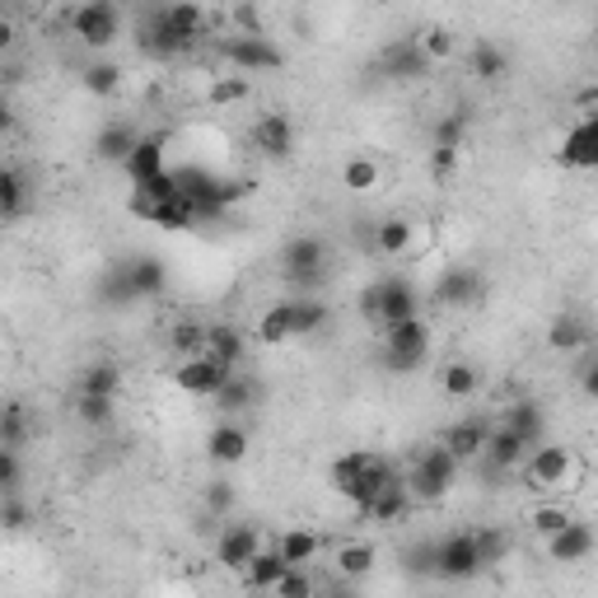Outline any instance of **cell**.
I'll list each match as a JSON object with an SVG mask.
<instances>
[{
  "label": "cell",
  "mask_w": 598,
  "mask_h": 598,
  "mask_svg": "<svg viewBox=\"0 0 598 598\" xmlns=\"http://www.w3.org/2000/svg\"><path fill=\"white\" fill-rule=\"evenodd\" d=\"M524 482L537 491V495H575L585 487V458L575 453L570 445H533L524 453Z\"/></svg>",
  "instance_id": "1"
},
{
  "label": "cell",
  "mask_w": 598,
  "mask_h": 598,
  "mask_svg": "<svg viewBox=\"0 0 598 598\" xmlns=\"http://www.w3.org/2000/svg\"><path fill=\"white\" fill-rule=\"evenodd\" d=\"M281 271L299 295H313L328 281V244L318 234H295L281 248Z\"/></svg>",
  "instance_id": "2"
},
{
  "label": "cell",
  "mask_w": 598,
  "mask_h": 598,
  "mask_svg": "<svg viewBox=\"0 0 598 598\" xmlns=\"http://www.w3.org/2000/svg\"><path fill=\"white\" fill-rule=\"evenodd\" d=\"M453 477H458V458L445 445H430L421 458H416L407 495L412 501H421V505H435V501H445V495L453 491Z\"/></svg>",
  "instance_id": "3"
},
{
  "label": "cell",
  "mask_w": 598,
  "mask_h": 598,
  "mask_svg": "<svg viewBox=\"0 0 598 598\" xmlns=\"http://www.w3.org/2000/svg\"><path fill=\"white\" fill-rule=\"evenodd\" d=\"M221 56L234 71H281L286 66V52L267 33H229V38H221Z\"/></svg>",
  "instance_id": "4"
},
{
  "label": "cell",
  "mask_w": 598,
  "mask_h": 598,
  "mask_svg": "<svg viewBox=\"0 0 598 598\" xmlns=\"http://www.w3.org/2000/svg\"><path fill=\"white\" fill-rule=\"evenodd\" d=\"M71 33L94 52L113 47L117 38H122V14H117L113 0H85V6L71 14Z\"/></svg>",
  "instance_id": "5"
},
{
  "label": "cell",
  "mask_w": 598,
  "mask_h": 598,
  "mask_svg": "<svg viewBox=\"0 0 598 598\" xmlns=\"http://www.w3.org/2000/svg\"><path fill=\"white\" fill-rule=\"evenodd\" d=\"M435 575L440 580H472V575H482L472 533H449L445 543H435Z\"/></svg>",
  "instance_id": "6"
},
{
  "label": "cell",
  "mask_w": 598,
  "mask_h": 598,
  "mask_svg": "<svg viewBox=\"0 0 598 598\" xmlns=\"http://www.w3.org/2000/svg\"><path fill=\"white\" fill-rule=\"evenodd\" d=\"M435 66L426 62V52L416 47V38H403V43H388L378 52V75L384 79H397V85H416V79H426Z\"/></svg>",
  "instance_id": "7"
},
{
  "label": "cell",
  "mask_w": 598,
  "mask_h": 598,
  "mask_svg": "<svg viewBox=\"0 0 598 598\" xmlns=\"http://www.w3.org/2000/svg\"><path fill=\"white\" fill-rule=\"evenodd\" d=\"M263 547H267V533L257 524H229L221 537H215V562H221L225 570H244Z\"/></svg>",
  "instance_id": "8"
},
{
  "label": "cell",
  "mask_w": 598,
  "mask_h": 598,
  "mask_svg": "<svg viewBox=\"0 0 598 598\" xmlns=\"http://www.w3.org/2000/svg\"><path fill=\"white\" fill-rule=\"evenodd\" d=\"M543 543H547V562L580 566V562H589V556H594V528L580 524V520H570L566 528H556L552 537H543Z\"/></svg>",
  "instance_id": "9"
},
{
  "label": "cell",
  "mask_w": 598,
  "mask_h": 598,
  "mask_svg": "<svg viewBox=\"0 0 598 598\" xmlns=\"http://www.w3.org/2000/svg\"><path fill=\"white\" fill-rule=\"evenodd\" d=\"M225 374H229V370H225L221 361H211V355L202 351V355H183V361H178L173 384L183 388V393H192V397H211L215 388H221Z\"/></svg>",
  "instance_id": "10"
},
{
  "label": "cell",
  "mask_w": 598,
  "mask_h": 598,
  "mask_svg": "<svg viewBox=\"0 0 598 598\" xmlns=\"http://www.w3.org/2000/svg\"><path fill=\"white\" fill-rule=\"evenodd\" d=\"M477 299H482V271L472 267H449L435 281V305L440 309H472Z\"/></svg>",
  "instance_id": "11"
},
{
  "label": "cell",
  "mask_w": 598,
  "mask_h": 598,
  "mask_svg": "<svg viewBox=\"0 0 598 598\" xmlns=\"http://www.w3.org/2000/svg\"><path fill=\"white\" fill-rule=\"evenodd\" d=\"M421 313V295H416L412 281H403V276H388V281H378V318L374 323H403V318Z\"/></svg>",
  "instance_id": "12"
},
{
  "label": "cell",
  "mask_w": 598,
  "mask_h": 598,
  "mask_svg": "<svg viewBox=\"0 0 598 598\" xmlns=\"http://www.w3.org/2000/svg\"><path fill=\"white\" fill-rule=\"evenodd\" d=\"M253 146L257 154H267V159H290L295 154V122L286 113H267V117H257V127H253Z\"/></svg>",
  "instance_id": "13"
},
{
  "label": "cell",
  "mask_w": 598,
  "mask_h": 598,
  "mask_svg": "<svg viewBox=\"0 0 598 598\" xmlns=\"http://www.w3.org/2000/svg\"><path fill=\"white\" fill-rule=\"evenodd\" d=\"M384 351L388 355H412V361H426V351H430V323H426L421 313L403 318V323H388L384 328Z\"/></svg>",
  "instance_id": "14"
},
{
  "label": "cell",
  "mask_w": 598,
  "mask_h": 598,
  "mask_svg": "<svg viewBox=\"0 0 598 598\" xmlns=\"http://www.w3.org/2000/svg\"><path fill=\"white\" fill-rule=\"evenodd\" d=\"M562 164L580 169V173L598 169V122L594 117H580V122L562 136Z\"/></svg>",
  "instance_id": "15"
},
{
  "label": "cell",
  "mask_w": 598,
  "mask_h": 598,
  "mask_svg": "<svg viewBox=\"0 0 598 598\" xmlns=\"http://www.w3.org/2000/svg\"><path fill=\"white\" fill-rule=\"evenodd\" d=\"M393 482H397V472H393V468L384 463V458H374V463H370L365 472H355L351 482H342V487H337V491H342L346 501L355 505V514H361V510H365V505L374 501V495L384 491V487H393Z\"/></svg>",
  "instance_id": "16"
},
{
  "label": "cell",
  "mask_w": 598,
  "mask_h": 598,
  "mask_svg": "<svg viewBox=\"0 0 598 598\" xmlns=\"http://www.w3.org/2000/svg\"><path fill=\"white\" fill-rule=\"evenodd\" d=\"M127 276H131V290L136 299H159L169 290V267H164V257H154V253H141V257H127Z\"/></svg>",
  "instance_id": "17"
},
{
  "label": "cell",
  "mask_w": 598,
  "mask_h": 598,
  "mask_svg": "<svg viewBox=\"0 0 598 598\" xmlns=\"http://www.w3.org/2000/svg\"><path fill=\"white\" fill-rule=\"evenodd\" d=\"M482 453H487V463H491L495 472H514V468L524 463L528 445H524V435H514V430L501 421V426H491V430H487V445H482Z\"/></svg>",
  "instance_id": "18"
},
{
  "label": "cell",
  "mask_w": 598,
  "mask_h": 598,
  "mask_svg": "<svg viewBox=\"0 0 598 598\" xmlns=\"http://www.w3.org/2000/svg\"><path fill=\"white\" fill-rule=\"evenodd\" d=\"M164 146H169V136H164V131L141 136V141L131 146V154L122 159V169H127V178H131V183H146V178L164 173Z\"/></svg>",
  "instance_id": "19"
},
{
  "label": "cell",
  "mask_w": 598,
  "mask_h": 598,
  "mask_svg": "<svg viewBox=\"0 0 598 598\" xmlns=\"http://www.w3.org/2000/svg\"><path fill=\"white\" fill-rule=\"evenodd\" d=\"M487 416H463V421H453L449 435H445V449L458 458V463H472V458H482V445H487Z\"/></svg>",
  "instance_id": "20"
},
{
  "label": "cell",
  "mask_w": 598,
  "mask_h": 598,
  "mask_svg": "<svg viewBox=\"0 0 598 598\" xmlns=\"http://www.w3.org/2000/svg\"><path fill=\"white\" fill-rule=\"evenodd\" d=\"M206 453H211V463H244V453H248V430L238 426V421H221L211 435H206Z\"/></svg>",
  "instance_id": "21"
},
{
  "label": "cell",
  "mask_w": 598,
  "mask_h": 598,
  "mask_svg": "<svg viewBox=\"0 0 598 598\" xmlns=\"http://www.w3.org/2000/svg\"><path fill=\"white\" fill-rule=\"evenodd\" d=\"M257 397H263V388H257V378H248V374H238V370H229L225 378H221V388L211 393V403L221 407L225 416H234V412H248Z\"/></svg>",
  "instance_id": "22"
},
{
  "label": "cell",
  "mask_w": 598,
  "mask_h": 598,
  "mask_svg": "<svg viewBox=\"0 0 598 598\" xmlns=\"http://www.w3.org/2000/svg\"><path fill=\"white\" fill-rule=\"evenodd\" d=\"M547 346H552V351H566V355L594 346V328H589V318H580V313H562V318H552V328H547Z\"/></svg>",
  "instance_id": "23"
},
{
  "label": "cell",
  "mask_w": 598,
  "mask_h": 598,
  "mask_svg": "<svg viewBox=\"0 0 598 598\" xmlns=\"http://www.w3.org/2000/svg\"><path fill=\"white\" fill-rule=\"evenodd\" d=\"M29 202H33V188H29L24 169L0 164V221H19L29 211Z\"/></svg>",
  "instance_id": "24"
},
{
  "label": "cell",
  "mask_w": 598,
  "mask_h": 598,
  "mask_svg": "<svg viewBox=\"0 0 598 598\" xmlns=\"http://www.w3.org/2000/svg\"><path fill=\"white\" fill-rule=\"evenodd\" d=\"M244 351H248V342H244V332H238L234 323H211L206 328V355L211 361H221L225 370H238L244 365Z\"/></svg>",
  "instance_id": "25"
},
{
  "label": "cell",
  "mask_w": 598,
  "mask_h": 598,
  "mask_svg": "<svg viewBox=\"0 0 598 598\" xmlns=\"http://www.w3.org/2000/svg\"><path fill=\"white\" fill-rule=\"evenodd\" d=\"M416 248V225L403 215H388V221L374 225V253L378 257H407Z\"/></svg>",
  "instance_id": "26"
},
{
  "label": "cell",
  "mask_w": 598,
  "mask_h": 598,
  "mask_svg": "<svg viewBox=\"0 0 598 598\" xmlns=\"http://www.w3.org/2000/svg\"><path fill=\"white\" fill-rule=\"evenodd\" d=\"M159 14H164V24L173 29V38L183 47H192L196 38L206 33V14H202V6H192V0H173V6H164Z\"/></svg>",
  "instance_id": "27"
},
{
  "label": "cell",
  "mask_w": 598,
  "mask_h": 598,
  "mask_svg": "<svg viewBox=\"0 0 598 598\" xmlns=\"http://www.w3.org/2000/svg\"><path fill=\"white\" fill-rule=\"evenodd\" d=\"M271 547L281 552V562H286V566H313V562H318V552H323V537L309 533V528H286Z\"/></svg>",
  "instance_id": "28"
},
{
  "label": "cell",
  "mask_w": 598,
  "mask_h": 598,
  "mask_svg": "<svg viewBox=\"0 0 598 598\" xmlns=\"http://www.w3.org/2000/svg\"><path fill=\"white\" fill-rule=\"evenodd\" d=\"M374 562H378L374 543H361V537L332 547V566H337V575H346V580H365V575L374 570Z\"/></svg>",
  "instance_id": "29"
},
{
  "label": "cell",
  "mask_w": 598,
  "mask_h": 598,
  "mask_svg": "<svg viewBox=\"0 0 598 598\" xmlns=\"http://www.w3.org/2000/svg\"><path fill=\"white\" fill-rule=\"evenodd\" d=\"M407 510H412L407 487H403V482H393V487H384V491H378L374 501L361 510V520H370V524H397Z\"/></svg>",
  "instance_id": "30"
},
{
  "label": "cell",
  "mask_w": 598,
  "mask_h": 598,
  "mask_svg": "<svg viewBox=\"0 0 598 598\" xmlns=\"http://www.w3.org/2000/svg\"><path fill=\"white\" fill-rule=\"evenodd\" d=\"M136 141H141V131H136V127H127V122H108L104 131L94 136V154L104 159V164H122Z\"/></svg>",
  "instance_id": "31"
},
{
  "label": "cell",
  "mask_w": 598,
  "mask_h": 598,
  "mask_svg": "<svg viewBox=\"0 0 598 598\" xmlns=\"http://www.w3.org/2000/svg\"><path fill=\"white\" fill-rule=\"evenodd\" d=\"M505 426L514 430V435H524V445L533 449V445H543V435H547V412L533 403V397H524V403H514L510 412H505Z\"/></svg>",
  "instance_id": "32"
},
{
  "label": "cell",
  "mask_w": 598,
  "mask_h": 598,
  "mask_svg": "<svg viewBox=\"0 0 598 598\" xmlns=\"http://www.w3.org/2000/svg\"><path fill=\"white\" fill-rule=\"evenodd\" d=\"M141 52L154 56V62H173V56H183L188 47L173 38V29L164 24V14H150L146 29H141Z\"/></svg>",
  "instance_id": "33"
},
{
  "label": "cell",
  "mask_w": 598,
  "mask_h": 598,
  "mask_svg": "<svg viewBox=\"0 0 598 598\" xmlns=\"http://www.w3.org/2000/svg\"><path fill=\"white\" fill-rule=\"evenodd\" d=\"M468 62H472V75L477 79H487V85H501V79L510 75V56L491 43V38H477L472 52H468Z\"/></svg>",
  "instance_id": "34"
},
{
  "label": "cell",
  "mask_w": 598,
  "mask_h": 598,
  "mask_svg": "<svg viewBox=\"0 0 598 598\" xmlns=\"http://www.w3.org/2000/svg\"><path fill=\"white\" fill-rule=\"evenodd\" d=\"M286 309H290V337H313V332H323V323H328V305H323V299H313V295L286 299Z\"/></svg>",
  "instance_id": "35"
},
{
  "label": "cell",
  "mask_w": 598,
  "mask_h": 598,
  "mask_svg": "<svg viewBox=\"0 0 598 598\" xmlns=\"http://www.w3.org/2000/svg\"><path fill=\"white\" fill-rule=\"evenodd\" d=\"M281 570H286V562H281V552H276L271 543L263 547V552H257L253 556V562L244 566V585L248 589H257V594H271V585L276 580H281Z\"/></svg>",
  "instance_id": "36"
},
{
  "label": "cell",
  "mask_w": 598,
  "mask_h": 598,
  "mask_svg": "<svg viewBox=\"0 0 598 598\" xmlns=\"http://www.w3.org/2000/svg\"><path fill=\"white\" fill-rule=\"evenodd\" d=\"M575 520V510L566 505V495H552V501H543V505H533L528 514H524V524L537 533V537H552L556 528H566Z\"/></svg>",
  "instance_id": "37"
},
{
  "label": "cell",
  "mask_w": 598,
  "mask_h": 598,
  "mask_svg": "<svg viewBox=\"0 0 598 598\" xmlns=\"http://www.w3.org/2000/svg\"><path fill=\"white\" fill-rule=\"evenodd\" d=\"M378 183H384V169H378V159L374 154H351L346 164H342V188L346 192H374Z\"/></svg>",
  "instance_id": "38"
},
{
  "label": "cell",
  "mask_w": 598,
  "mask_h": 598,
  "mask_svg": "<svg viewBox=\"0 0 598 598\" xmlns=\"http://www.w3.org/2000/svg\"><path fill=\"white\" fill-rule=\"evenodd\" d=\"M472 547H477V562H482V570H487V566H501L505 556L514 552V537L501 524H487V528L472 533Z\"/></svg>",
  "instance_id": "39"
},
{
  "label": "cell",
  "mask_w": 598,
  "mask_h": 598,
  "mask_svg": "<svg viewBox=\"0 0 598 598\" xmlns=\"http://www.w3.org/2000/svg\"><path fill=\"white\" fill-rule=\"evenodd\" d=\"M416 47L426 52V62H430V66L453 62V56H458V33H453V29H445V24H430V29L416 33Z\"/></svg>",
  "instance_id": "40"
},
{
  "label": "cell",
  "mask_w": 598,
  "mask_h": 598,
  "mask_svg": "<svg viewBox=\"0 0 598 598\" xmlns=\"http://www.w3.org/2000/svg\"><path fill=\"white\" fill-rule=\"evenodd\" d=\"M440 388H445V397H458V403H463V397H472L477 388H482V374H477L468 361H445L440 365Z\"/></svg>",
  "instance_id": "41"
},
{
  "label": "cell",
  "mask_w": 598,
  "mask_h": 598,
  "mask_svg": "<svg viewBox=\"0 0 598 598\" xmlns=\"http://www.w3.org/2000/svg\"><path fill=\"white\" fill-rule=\"evenodd\" d=\"M75 393L117 397V393H122V370L108 365V361H98V365H89V370H79V384H75Z\"/></svg>",
  "instance_id": "42"
},
{
  "label": "cell",
  "mask_w": 598,
  "mask_h": 598,
  "mask_svg": "<svg viewBox=\"0 0 598 598\" xmlns=\"http://www.w3.org/2000/svg\"><path fill=\"white\" fill-rule=\"evenodd\" d=\"M29 407L24 403H6L0 407V445H10V449H24L29 445Z\"/></svg>",
  "instance_id": "43"
},
{
  "label": "cell",
  "mask_w": 598,
  "mask_h": 598,
  "mask_svg": "<svg viewBox=\"0 0 598 598\" xmlns=\"http://www.w3.org/2000/svg\"><path fill=\"white\" fill-rule=\"evenodd\" d=\"M98 299L104 305H113V309H131L136 305V290H131V276H127V267L117 263L104 281H98Z\"/></svg>",
  "instance_id": "44"
},
{
  "label": "cell",
  "mask_w": 598,
  "mask_h": 598,
  "mask_svg": "<svg viewBox=\"0 0 598 598\" xmlns=\"http://www.w3.org/2000/svg\"><path fill=\"white\" fill-rule=\"evenodd\" d=\"M79 79H85V89L94 98H113L117 89H122V66H117V62H94Z\"/></svg>",
  "instance_id": "45"
},
{
  "label": "cell",
  "mask_w": 598,
  "mask_h": 598,
  "mask_svg": "<svg viewBox=\"0 0 598 598\" xmlns=\"http://www.w3.org/2000/svg\"><path fill=\"white\" fill-rule=\"evenodd\" d=\"M117 397H98V393H75V416L85 426H113Z\"/></svg>",
  "instance_id": "46"
},
{
  "label": "cell",
  "mask_w": 598,
  "mask_h": 598,
  "mask_svg": "<svg viewBox=\"0 0 598 598\" xmlns=\"http://www.w3.org/2000/svg\"><path fill=\"white\" fill-rule=\"evenodd\" d=\"M257 342H263V346H286L290 342V309H286V299L263 313V323H257Z\"/></svg>",
  "instance_id": "47"
},
{
  "label": "cell",
  "mask_w": 598,
  "mask_h": 598,
  "mask_svg": "<svg viewBox=\"0 0 598 598\" xmlns=\"http://www.w3.org/2000/svg\"><path fill=\"white\" fill-rule=\"evenodd\" d=\"M169 346H173L178 355H202V351H206V328L192 323V318H183V323H173Z\"/></svg>",
  "instance_id": "48"
},
{
  "label": "cell",
  "mask_w": 598,
  "mask_h": 598,
  "mask_svg": "<svg viewBox=\"0 0 598 598\" xmlns=\"http://www.w3.org/2000/svg\"><path fill=\"white\" fill-rule=\"evenodd\" d=\"M253 94V85H248V79L244 75H221V79H215V85L206 89V98H211V104L215 108H229V104H244V98Z\"/></svg>",
  "instance_id": "49"
},
{
  "label": "cell",
  "mask_w": 598,
  "mask_h": 598,
  "mask_svg": "<svg viewBox=\"0 0 598 598\" xmlns=\"http://www.w3.org/2000/svg\"><path fill=\"white\" fill-rule=\"evenodd\" d=\"M463 136H468V113H445L440 122H435L430 141L445 146V150H463Z\"/></svg>",
  "instance_id": "50"
},
{
  "label": "cell",
  "mask_w": 598,
  "mask_h": 598,
  "mask_svg": "<svg viewBox=\"0 0 598 598\" xmlns=\"http://www.w3.org/2000/svg\"><path fill=\"white\" fill-rule=\"evenodd\" d=\"M29 524H33L29 501H19V491L14 495H0V528H6V533H24Z\"/></svg>",
  "instance_id": "51"
},
{
  "label": "cell",
  "mask_w": 598,
  "mask_h": 598,
  "mask_svg": "<svg viewBox=\"0 0 598 598\" xmlns=\"http://www.w3.org/2000/svg\"><path fill=\"white\" fill-rule=\"evenodd\" d=\"M276 598H309L313 594V580H309V566H286L281 580L271 585Z\"/></svg>",
  "instance_id": "52"
},
{
  "label": "cell",
  "mask_w": 598,
  "mask_h": 598,
  "mask_svg": "<svg viewBox=\"0 0 598 598\" xmlns=\"http://www.w3.org/2000/svg\"><path fill=\"white\" fill-rule=\"evenodd\" d=\"M19 487H24V458H19V449L0 445V495H14Z\"/></svg>",
  "instance_id": "53"
},
{
  "label": "cell",
  "mask_w": 598,
  "mask_h": 598,
  "mask_svg": "<svg viewBox=\"0 0 598 598\" xmlns=\"http://www.w3.org/2000/svg\"><path fill=\"white\" fill-rule=\"evenodd\" d=\"M374 458H378L374 449H351V453H342V458L332 463V482H337V487L351 482V477H355V472H365V468L374 463Z\"/></svg>",
  "instance_id": "54"
},
{
  "label": "cell",
  "mask_w": 598,
  "mask_h": 598,
  "mask_svg": "<svg viewBox=\"0 0 598 598\" xmlns=\"http://www.w3.org/2000/svg\"><path fill=\"white\" fill-rule=\"evenodd\" d=\"M136 196H146V202H169V196H178V178L169 169L154 173V178H146V183H136Z\"/></svg>",
  "instance_id": "55"
},
{
  "label": "cell",
  "mask_w": 598,
  "mask_h": 598,
  "mask_svg": "<svg viewBox=\"0 0 598 598\" xmlns=\"http://www.w3.org/2000/svg\"><path fill=\"white\" fill-rule=\"evenodd\" d=\"M234 501H238V495H234L229 482H211V487H206V510L215 514V520H225V514L234 510Z\"/></svg>",
  "instance_id": "56"
},
{
  "label": "cell",
  "mask_w": 598,
  "mask_h": 598,
  "mask_svg": "<svg viewBox=\"0 0 598 598\" xmlns=\"http://www.w3.org/2000/svg\"><path fill=\"white\" fill-rule=\"evenodd\" d=\"M458 169V150H445V146H430V173L435 178H440V183H445V178Z\"/></svg>",
  "instance_id": "57"
},
{
  "label": "cell",
  "mask_w": 598,
  "mask_h": 598,
  "mask_svg": "<svg viewBox=\"0 0 598 598\" xmlns=\"http://www.w3.org/2000/svg\"><path fill=\"white\" fill-rule=\"evenodd\" d=\"M407 566H412L416 575H435V543L412 547V552H407Z\"/></svg>",
  "instance_id": "58"
},
{
  "label": "cell",
  "mask_w": 598,
  "mask_h": 598,
  "mask_svg": "<svg viewBox=\"0 0 598 598\" xmlns=\"http://www.w3.org/2000/svg\"><path fill=\"white\" fill-rule=\"evenodd\" d=\"M19 131V113H14V104L6 94H0V141H10V136Z\"/></svg>",
  "instance_id": "59"
},
{
  "label": "cell",
  "mask_w": 598,
  "mask_h": 598,
  "mask_svg": "<svg viewBox=\"0 0 598 598\" xmlns=\"http://www.w3.org/2000/svg\"><path fill=\"white\" fill-rule=\"evenodd\" d=\"M14 43H19V29H14V19H10V14H0V56H6V52H14Z\"/></svg>",
  "instance_id": "60"
},
{
  "label": "cell",
  "mask_w": 598,
  "mask_h": 598,
  "mask_svg": "<svg viewBox=\"0 0 598 598\" xmlns=\"http://www.w3.org/2000/svg\"><path fill=\"white\" fill-rule=\"evenodd\" d=\"M426 361H412V355H388L384 351V370H393V374H412V370H421Z\"/></svg>",
  "instance_id": "61"
},
{
  "label": "cell",
  "mask_w": 598,
  "mask_h": 598,
  "mask_svg": "<svg viewBox=\"0 0 598 598\" xmlns=\"http://www.w3.org/2000/svg\"><path fill=\"white\" fill-rule=\"evenodd\" d=\"M361 318H370V323H374V318H378V281L361 290Z\"/></svg>",
  "instance_id": "62"
},
{
  "label": "cell",
  "mask_w": 598,
  "mask_h": 598,
  "mask_svg": "<svg viewBox=\"0 0 598 598\" xmlns=\"http://www.w3.org/2000/svg\"><path fill=\"white\" fill-rule=\"evenodd\" d=\"M594 108H598V89L594 85L575 94V113H580V117H594Z\"/></svg>",
  "instance_id": "63"
},
{
  "label": "cell",
  "mask_w": 598,
  "mask_h": 598,
  "mask_svg": "<svg viewBox=\"0 0 598 598\" xmlns=\"http://www.w3.org/2000/svg\"><path fill=\"white\" fill-rule=\"evenodd\" d=\"M234 19L244 24V33H263V19L253 14V6H238V10H234Z\"/></svg>",
  "instance_id": "64"
}]
</instances>
